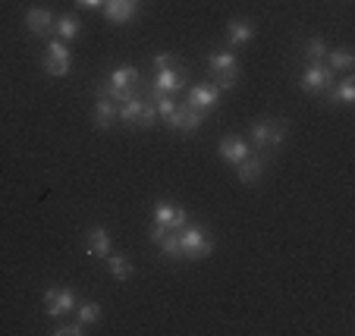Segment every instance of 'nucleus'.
<instances>
[{
	"label": "nucleus",
	"mask_w": 355,
	"mask_h": 336,
	"mask_svg": "<svg viewBox=\"0 0 355 336\" xmlns=\"http://www.w3.org/2000/svg\"><path fill=\"white\" fill-rule=\"evenodd\" d=\"M180 251L189 261H201V258H208L211 251H214V239H211L208 229L195 227V223H186V227L180 229Z\"/></svg>",
	"instance_id": "1"
},
{
	"label": "nucleus",
	"mask_w": 355,
	"mask_h": 336,
	"mask_svg": "<svg viewBox=\"0 0 355 336\" xmlns=\"http://www.w3.org/2000/svg\"><path fill=\"white\" fill-rule=\"evenodd\" d=\"M286 120H274V116H268V120H258L255 126H252V141H255L258 151H268V148H280L283 141H286Z\"/></svg>",
	"instance_id": "2"
},
{
	"label": "nucleus",
	"mask_w": 355,
	"mask_h": 336,
	"mask_svg": "<svg viewBox=\"0 0 355 336\" xmlns=\"http://www.w3.org/2000/svg\"><path fill=\"white\" fill-rule=\"evenodd\" d=\"M208 67H211V73L217 76L214 85L220 88V91H227V88L236 85V76H239V60H236L233 51H214V54H211V60H208Z\"/></svg>",
	"instance_id": "3"
},
{
	"label": "nucleus",
	"mask_w": 355,
	"mask_h": 336,
	"mask_svg": "<svg viewBox=\"0 0 355 336\" xmlns=\"http://www.w3.org/2000/svg\"><path fill=\"white\" fill-rule=\"evenodd\" d=\"M79 299L69 286H51L44 290V315L47 317H63V315H73Z\"/></svg>",
	"instance_id": "4"
},
{
	"label": "nucleus",
	"mask_w": 355,
	"mask_h": 336,
	"mask_svg": "<svg viewBox=\"0 0 355 336\" xmlns=\"http://www.w3.org/2000/svg\"><path fill=\"white\" fill-rule=\"evenodd\" d=\"M69 67H73V57H69V47H67V41H51L47 44V51H44V69L51 76H67L69 73Z\"/></svg>",
	"instance_id": "5"
},
{
	"label": "nucleus",
	"mask_w": 355,
	"mask_h": 336,
	"mask_svg": "<svg viewBox=\"0 0 355 336\" xmlns=\"http://www.w3.org/2000/svg\"><path fill=\"white\" fill-rule=\"evenodd\" d=\"M302 88L311 94H324L334 88V73H330L324 63H311V67H305V73H302Z\"/></svg>",
	"instance_id": "6"
},
{
	"label": "nucleus",
	"mask_w": 355,
	"mask_h": 336,
	"mask_svg": "<svg viewBox=\"0 0 355 336\" xmlns=\"http://www.w3.org/2000/svg\"><path fill=\"white\" fill-rule=\"evenodd\" d=\"M201 123H205V114L195 110L192 104H176V110L167 116V126L176 129V132H195Z\"/></svg>",
	"instance_id": "7"
},
{
	"label": "nucleus",
	"mask_w": 355,
	"mask_h": 336,
	"mask_svg": "<svg viewBox=\"0 0 355 336\" xmlns=\"http://www.w3.org/2000/svg\"><path fill=\"white\" fill-rule=\"evenodd\" d=\"M217 154H220L223 163H239L245 161L248 154H252V145H248L245 139H239V135H223L220 141H217Z\"/></svg>",
	"instance_id": "8"
},
{
	"label": "nucleus",
	"mask_w": 355,
	"mask_h": 336,
	"mask_svg": "<svg viewBox=\"0 0 355 336\" xmlns=\"http://www.w3.org/2000/svg\"><path fill=\"white\" fill-rule=\"evenodd\" d=\"M186 104H192L195 110H201V114L208 116L211 110L220 104V88H217L214 82H208V85H195L192 91H189V101Z\"/></svg>",
	"instance_id": "9"
},
{
	"label": "nucleus",
	"mask_w": 355,
	"mask_h": 336,
	"mask_svg": "<svg viewBox=\"0 0 355 336\" xmlns=\"http://www.w3.org/2000/svg\"><path fill=\"white\" fill-rule=\"evenodd\" d=\"M186 85V67H167V69H155V91L164 94H176Z\"/></svg>",
	"instance_id": "10"
},
{
	"label": "nucleus",
	"mask_w": 355,
	"mask_h": 336,
	"mask_svg": "<svg viewBox=\"0 0 355 336\" xmlns=\"http://www.w3.org/2000/svg\"><path fill=\"white\" fill-rule=\"evenodd\" d=\"M155 223L157 227H164V229H182L189 223V214L182 208H176V204L161 202L155 208Z\"/></svg>",
	"instance_id": "11"
},
{
	"label": "nucleus",
	"mask_w": 355,
	"mask_h": 336,
	"mask_svg": "<svg viewBox=\"0 0 355 336\" xmlns=\"http://www.w3.org/2000/svg\"><path fill=\"white\" fill-rule=\"evenodd\" d=\"M54 13L51 10H44V7H32L26 13V26H28V32L32 35H51L54 32Z\"/></svg>",
	"instance_id": "12"
},
{
	"label": "nucleus",
	"mask_w": 355,
	"mask_h": 336,
	"mask_svg": "<svg viewBox=\"0 0 355 336\" xmlns=\"http://www.w3.org/2000/svg\"><path fill=\"white\" fill-rule=\"evenodd\" d=\"M236 176H239V182H245V186H255L264 176V161L258 154H248L245 161L236 163Z\"/></svg>",
	"instance_id": "13"
},
{
	"label": "nucleus",
	"mask_w": 355,
	"mask_h": 336,
	"mask_svg": "<svg viewBox=\"0 0 355 336\" xmlns=\"http://www.w3.org/2000/svg\"><path fill=\"white\" fill-rule=\"evenodd\" d=\"M85 249L92 258H107L110 255V233L104 227H92L85 236Z\"/></svg>",
	"instance_id": "14"
},
{
	"label": "nucleus",
	"mask_w": 355,
	"mask_h": 336,
	"mask_svg": "<svg viewBox=\"0 0 355 336\" xmlns=\"http://www.w3.org/2000/svg\"><path fill=\"white\" fill-rule=\"evenodd\" d=\"M104 16L110 22H132L135 19V0H104Z\"/></svg>",
	"instance_id": "15"
},
{
	"label": "nucleus",
	"mask_w": 355,
	"mask_h": 336,
	"mask_svg": "<svg viewBox=\"0 0 355 336\" xmlns=\"http://www.w3.org/2000/svg\"><path fill=\"white\" fill-rule=\"evenodd\" d=\"M255 38V22L252 19H230V26H227V41L233 47H242V44H248V41Z\"/></svg>",
	"instance_id": "16"
},
{
	"label": "nucleus",
	"mask_w": 355,
	"mask_h": 336,
	"mask_svg": "<svg viewBox=\"0 0 355 336\" xmlns=\"http://www.w3.org/2000/svg\"><path fill=\"white\" fill-rule=\"evenodd\" d=\"M114 120H116V104L110 101V98H104V94H101L98 104H94V126H98V129H110V126H114Z\"/></svg>",
	"instance_id": "17"
},
{
	"label": "nucleus",
	"mask_w": 355,
	"mask_h": 336,
	"mask_svg": "<svg viewBox=\"0 0 355 336\" xmlns=\"http://www.w3.org/2000/svg\"><path fill=\"white\" fill-rule=\"evenodd\" d=\"M355 63V57L349 54L346 47H336V51H327V57H324V67L330 69V73H349Z\"/></svg>",
	"instance_id": "18"
},
{
	"label": "nucleus",
	"mask_w": 355,
	"mask_h": 336,
	"mask_svg": "<svg viewBox=\"0 0 355 336\" xmlns=\"http://www.w3.org/2000/svg\"><path fill=\"white\" fill-rule=\"evenodd\" d=\"M157 249H161L164 258H170V261H176V258H182L180 251V229H164V236L157 239Z\"/></svg>",
	"instance_id": "19"
},
{
	"label": "nucleus",
	"mask_w": 355,
	"mask_h": 336,
	"mask_svg": "<svg viewBox=\"0 0 355 336\" xmlns=\"http://www.w3.org/2000/svg\"><path fill=\"white\" fill-rule=\"evenodd\" d=\"M141 107H145V101H141V98H129L126 104H120V107H116V120L129 123V126H139Z\"/></svg>",
	"instance_id": "20"
},
{
	"label": "nucleus",
	"mask_w": 355,
	"mask_h": 336,
	"mask_svg": "<svg viewBox=\"0 0 355 336\" xmlns=\"http://www.w3.org/2000/svg\"><path fill=\"white\" fill-rule=\"evenodd\" d=\"M107 82L110 85H120V88H139V69L135 67H116Z\"/></svg>",
	"instance_id": "21"
},
{
	"label": "nucleus",
	"mask_w": 355,
	"mask_h": 336,
	"mask_svg": "<svg viewBox=\"0 0 355 336\" xmlns=\"http://www.w3.org/2000/svg\"><path fill=\"white\" fill-rule=\"evenodd\" d=\"M107 270H110V276H116V280H129V276L135 274L132 261L123 255H107Z\"/></svg>",
	"instance_id": "22"
},
{
	"label": "nucleus",
	"mask_w": 355,
	"mask_h": 336,
	"mask_svg": "<svg viewBox=\"0 0 355 336\" xmlns=\"http://www.w3.org/2000/svg\"><path fill=\"white\" fill-rule=\"evenodd\" d=\"M330 101L343 104V107H349V104L355 101V82L349 79V76H346V79H343L336 88H330Z\"/></svg>",
	"instance_id": "23"
},
{
	"label": "nucleus",
	"mask_w": 355,
	"mask_h": 336,
	"mask_svg": "<svg viewBox=\"0 0 355 336\" xmlns=\"http://www.w3.org/2000/svg\"><path fill=\"white\" fill-rule=\"evenodd\" d=\"M54 32L60 35V41H73V38H79L82 26H79V19H76V16H60V19L54 22Z\"/></svg>",
	"instance_id": "24"
},
{
	"label": "nucleus",
	"mask_w": 355,
	"mask_h": 336,
	"mask_svg": "<svg viewBox=\"0 0 355 336\" xmlns=\"http://www.w3.org/2000/svg\"><path fill=\"white\" fill-rule=\"evenodd\" d=\"M76 317H79V324L92 327V324L101 321V305L98 302H79L76 305Z\"/></svg>",
	"instance_id": "25"
},
{
	"label": "nucleus",
	"mask_w": 355,
	"mask_h": 336,
	"mask_svg": "<svg viewBox=\"0 0 355 336\" xmlns=\"http://www.w3.org/2000/svg\"><path fill=\"white\" fill-rule=\"evenodd\" d=\"M101 94H104V98H110L114 104H126L129 98H139V91H135V88H120V85H110V82L101 88Z\"/></svg>",
	"instance_id": "26"
},
{
	"label": "nucleus",
	"mask_w": 355,
	"mask_h": 336,
	"mask_svg": "<svg viewBox=\"0 0 355 336\" xmlns=\"http://www.w3.org/2000/svg\"><path fill=\"white\" fill-rule=\"evenodd\" d=\"M302 51H305V57H309L311 63H324V57H327V51H330V47L324 44L321 38H309V41H305V47H302Z\"/></svg>",
	"instance_id": "27"
},
{
	"label": "nucleus",
	"mask_w": 355,
	"mask_h": 336,
	"mask_svg": "<svg viewBox=\"0 0 355 336\" xmlns=\"http://www.w3.org/2000/svg\"><path fill=\"white\" fill-rule=\"evenodd\" d=\"M155 110H157V116H164L167 120L170 114L176 110V101H173V94H164V91H155Z\"/></svg>",
	"instance_id": "28"
},
{
	"label": "nucleus",
	"mask_w": 355,
	"mask_h": 336,
	"mask_svg": "<svg viewBox=\"0 0 355 336\" xmlns=\"http://www.w3.org/2000/svg\"><path fill=\"white\" fill-rule=\"evenodd\" d=\"M155 120H157V110H155V104H151V101H145V107H141L139 129H151V126H155Z\"/></svg>",
	"instance_id": "29"
},
{
	"label": "nucleus",
	"mask_w": 355,
	"mask_h": 336,
	"mask_svg": "<svg viewBox=\"0 0 355 336\" xmlns=\"http://www.w3.org/2000/svg\"><path fill=\"white\" fill-rule=\"evenodd\" d=\"M54 333H57V336H82V333H85V324H79V321H76V324H67V327H57Z\"/></svg>",
	"instance_id": "30"
},
{
	"label": "nucleus",
	"mask_w": 355,
	"mask_h": 336,
	"mask_svg": "<svg viewBox=\"0 0 355 336\" xmlns=\"http://www.w3.org/2000/svg\"><path fill=\"white\" fill-rule=\"evenodd\" d=\"M167 67H176V57L173 54H157L155 57V69H167Z\"/></svg>",
	"instance_id": "31"
},
{
	"label": "nucleus",
	"mask_w": 355,
	"mask_h": 336,
	"mask_svg": "<svg viewBox=\"0 0 355 336\" xmlns=\"http://www.w3.org/2000/svg\"><path fill=\"white\" fill-rule=\"evenodd\" d=\"M79 3H82V7H88V10H98L104 0H79Z\"/></svg>",
	"instance_id": "32"
}]
</instances>
